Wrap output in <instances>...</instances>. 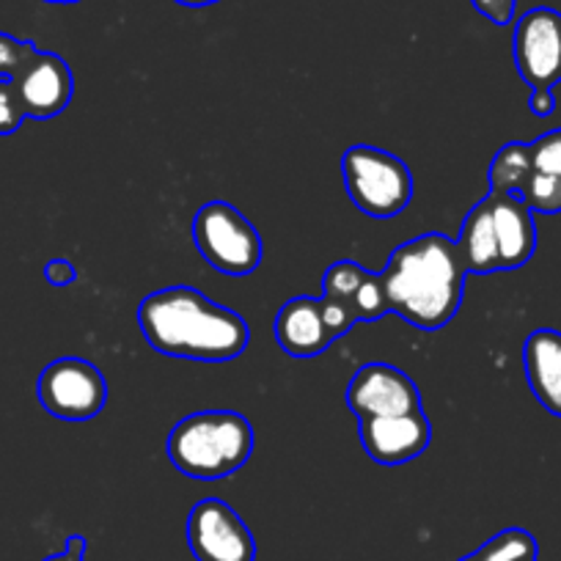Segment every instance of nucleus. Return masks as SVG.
<instances>
[{
  "mask_svg": "<svg viewBox=\"0 0 561 561\" xmlns=\"http://www.w3.org/2000/svg\"><path fill=\"white\" fill-rule=\"evenodd\" d=\"M466 275L457 242L440 231H430L399 245L380 278L388 309L421 331H440L460 311Z\"/></svg>",
  "mask_w": 561,
  "mask_h": 561,
  "instance_id": "obj_1",
  "label": "nucleus"
},
{
  "mask_svg": "<svg viewBox=\"0 0 561 561\" xmlns=\"http://www.w3.org/2000/svg\"><path fill=\"white\" fill-rule=\"evenodd\" d=\"M138 325L149 347L171 358L231 360L245 353L248 322L193 287H169L140 300Z\"/></svg>",
  "mask_w": 561,
  "mask_h": 561,
  "instance_id": "obj_2",
  "label": "nucleus"
},
{
  "mask_svg": "<svg viewBox=\"0 0 561 561\" xmlns=\"http://www.w3.org/2000/svg\"><path fill=\"white\" fill-rule=\"evenodd\" d=\"M165 451L171 466L185 477L218 482L251 460L253 427L234 410H202L171 430Z\"/></svg>",
  "mask_w": 561,
  "mask_h": 561,
  "instance_id": "obj_3",
  "label": "nucleus"
},
{
  "mask_svg": "<svg viewBox=\"0 0 561 561\" xmlns=\"http://www.w3.org/2000/svg\"><path fill=\"white\" fill-rule=\"evenodd\" d=\"M342 176L347 196L369 218H397L413 198L415 185L408 165L377 147H350L342 154Z\"/></svg>",
  "mask_w": 561,
  "mask_h": 561,
  "instance_id": "obj_4",
  "label": "nucleus"
},
{
  "mask_svg": "<svg viewBox=\"0 0 561 561\" xmlns=\"http://www.w3.org/2000/svg\"><path fill=\"white\" fill-rule=\"evenodd\" d=\"M193 242L209 267L226 275H248L262 262V237L251 220L226 202H209L193 218Z\"/></svg>",
  "mask_w": 561,
  "mask_h": 561,
  "instance_id": "obj_5",
  "label": "nucleus"
},
{
  "mask_svg": "<svg viewBox=\"0 0 561 561\" xmlns=\"http://www.w3.org/2000/svg\"><path fill=\"white\" fill-rule=\"evenodd\" d=\"M42 408L64 421H89L102 413L107 402V382L91 360L58 358L36 382Z\"/></svg>",
  "mask_w": 561,
  "mask_h": 561,
  "instance_id": "obj_6",
  "label": "nucleus"
},
{
  "mask_svg": "<svg viewBox=\"0 0 561 561\" xmlns=\"http://www.w3.org/2000/svg\"><path fill=\"white\" fill-rule=\"evenodd\" d=\"M187 548L198 561H253L256 539L220 499H204L187 515Z\"/></svg>",
  "mask_w": 561,
  "mask_h": 561,
  "instance_id": "obj_7",
  "label": "nucleus"
},
{
  "mask_svg": "<svg viewBox=\"0 0 561 561\" xmlns=\"http://www.w3.org/2000/svg\"><path fill=\"white\" fill-rule=\"evenodd\" d=\"M515 67L531 91L561 83V12L531 9L515 25Z\"/></svg>",
  "mask_w": 561,
  "mask_h": 561,
  "instance_id": "obj_8",
  "label": "nucleus"
},
{
  "mask_svg": "<svg viewBox=\"0 0 561 561\" xmlns=\"http://www.w3.org/2000/svg\"><path fill=\"white\" fill-rule=\"evenodd\" d=\"M344 399L358 421L371 419V415H402L421 410L419 386L391 364L360 366L350 380Z\"/></svg>",
  "mask_w": 561,
  "mask_h": 561,
  "instance_id": "obj_9",
  "label": "nucleus"
},
{
  "mask_svg": "<svg viewBox=\"0 0 561 561\" xmlns=\"http://www.w3.org/2000/svg\"><path fill=\"white\" fill-rule=\"evenodd\" d=\"M433 427L424 410L402 415H371L360 419V444L380 466H402L427 451Z\"/></svg>",
  "mask_w": 561,
  "mask_h": 561,
  "instance_id": "obj_10",
  "label": "nucleus"
},
{
  "mask_svg": "<svg viewBox=\"0 0 561 561\" xmlns=\"http://www.w3.org/2000/svg\"><path fill=\"white\" fill-rule=\"evenodd\" d=\"M28 118H53L72 102L75 78L69 64L56 53H36L34 61L12 80Z\"/></svg>",
  "mask_w": 561,
  "mask_h": 561,
  "instance_id": "obj_11",
  "label": "nucleus"
},
{
  "mask_svg": "<svg viewBox=\"0 0 561 561\" xmlns=\"http://www.w3.org/2000/svg\"><path fill=\"white\" fill-rule=\"evenodd\" d=\"M275 342L293 358H314L333 344L320 298H293L275 314Z\"/></svg>",
  "mask_w": 561,
  "mask_h": 561,
  "instance_id": "obj_12",
  "label": "nucleus"
},
{
  "mask_svg": "<svg viewBox=\"0 0 561 561\" xmlns=\"http://www.w3.org/2000/svg\"><path fill=\"white\" fill-rule=\"evenodd\" d=\"M488 198L493 209L501 270L523 267L537 251V226H534L531 209L523 204V198L506 196V193H490Z\"/></svg>",
  "mask_w": 561,
  "mask_h": 561,
  "instance_id": "obj_13",
  "label": "nucleus"
},
{
  "mask_svg": "<svg viewBox=\"0 0 561 561\" xmlns=\"http://www.w3.org/2000/svg\"><path fill=\"white\" fill-rule=\"evenodd\" d=\"M523 366L537 402L561 419V333L550 328L534 331L523 344Z\"/></svg>",
  "mask_w": 561,
  "mask_h": 561,
  "instance_id": "obj_14",
  "label": "nucleus"
},
{
  "mask_svg": "<svg viewBox=\"0 0 561 561\" xmlns=\"http://www.w3.org/2000/svg\"><path fill=\"white\" fill-rule=\"evenodd\" d=\"M457 248H460L468 273L488 275V273H495V270H501L499 240H495L490 198L479 202L477 207H471V213L466 215Z\"/></svg>",
  "mask_w": 561,
  "mask_h": 561,
  "instance_id": "obj_15",
  "label": "nucleus"
},
{
  "mask_svg": "<svg viewBox=\"0 0 561 561\" xmlns=\"http://www.w3.org/2000/svg\"><path fill=\"white\" fill-rule=\"evenodd\" d=\"M531 174V147L520 144V140H512L495 152L493 163H490V193H506V196L520 198Z\"/></svg>",
  "mask_w": 561,
  "mask_h": 561,
  "instance_id": "obj_16",
  "label": "nucleus"
},
{
  "mask_svg": "<svg viewBox=\"0 0 561 561\" xmlns=\"http://www.w3.org/2000/svg\"><path fill=\"white\" fill-rule=\"evenodd\" d=\"M537 559V539L523 528H506L460 561H523Z\"/></svg>",
  "mask_w": 561,
  "mask_h": 561,
  "instance_id": "obj_17",
  "label": "nucleus"
},
{
  "mask_svg": "<svg viewBox=\"0 0 561 561\" xmlns=\"http://www.w3.org/2000/svg\"><path fill=\"white\" fill-rule=\"evenodd\" d=\"M520 198L531 213H545V215L561 213V176L539 174V171H534L528 185L523 187Z\"/></svg>",
  "mask_w": 561,
  "mask_h": 561,
  "instance_id": "obj_18",
  "label": "nucleus"
},
{
  "mask_svg": "<svg viewBox=\"0 0 561 561\" xmlns=\"http://www.w3.org/2000/svg\"><path fill=\"white\" fill-rule=\"evenodd\" d=\"M366 273H369V270H364L355 262L331 264V267L325 270V275H322V295L353 304V295L358 293L360 280H364Z\"/></svg>",
  "mask_w": 561,
  "mask_h": 561,
  "instance_id": "obj_19",
  "label": "nucleus"
},
{
  "mask_svg": "<svg viewBox=\"0 0 561 561\" xmlns=\"http://www.w3.org/2000/svg\"><path fill=\"white\" fill-rule=\"evenodd\" d=\"M353 311L358 320H380L388 311V298L386 287H382L380 273H366L364 280H360L358 293L353 295Z\"/></svg>",
  "mask_w": 561,
  "mask_h": 561,
  "instance_id": "obj_20",
  "label": "nucleus"
},
{
  "mask_svg": "<svg viewBox=\"0 0 561 561\" xmlns=\"http://www.w3.org/2000/svg\"><path fill=\"white\" fill-rule=\"evenodd\" d=\"M36 53L39 50H36L34 42L18 39V36L0 31V78H20V72L34 61Z\"/></svg>",
  "mask_w": 561,
  "mask_h": 561,
  "instance_id": "obj_21",
  "label": "nucleus"
},
{
  "mask_svg": "<svg viewBox=\"0 0 561 561\" xmlns=\"http://www.w3.org/2000/svg\"><path fill=\"white\" fill-rule=\"evenodd\" d=\"M528 147H531L534 171L561 176V129L539 135L534 144H528Z\"/></svg>",
  "mask_w": 561,
  "mask_h": 561,
  "instance_id": "obj_22",
  "label": "nucleus"
},
{
  "mask_svg": "<svg viewBox=\"0 0 561 561\" xmlns=\"http://www.w3.org/2000/svg\"><path fill=\"white\" fill-rule=\"evenodd\" d=\"M25 107L20 100V91L12 80L0 78V135H12L23 127Z\"/></svg>",
  "mask_w": 561,
  "mask_h": 561,
  "instance_id": "obj_23",
  "label": "nucleus"
},
{
  "mask_svg": "<svg viewBox=\"0 0 561 561\" xmlns=\"http://www.w3.org/2000/svg\"><path fill=\"white\" fill-rule=\"evenodd\" d=\"M320 306H322V320H325V328L328 333H331L333 342H336L339 336H344V333L358 322V317H355L353 311V304H347V300H336L322 295Z\"/></svg>",
  "mask_w": 561,
  "mask_h": 561,
  "instance_id": "obj_24",
  "label": "nucleus"
},
{
  "mask_svg": "<svg viewBox=\"0 0 561 561\" xmlns=\"http://www.w3.org/2000/svg\"><path fill=\"white\" fill-rule=\"evenodd\" d=\"M471 7L477 9L482 18H488L495 25H510L515 20L517 0H471Z\"/></svg>",
  "mask_w": 561,
  "mask_h": 561,
  "instance_id": "obj_25",
  "label": "nucleus"
},
{
  "mask_svg": "<svg viewBox=\"0 0 561 561\" xmlns=\"http://www.w3.org/2000/svg\"><path fill=\"white\" fill-rule=\"evenodd\" d=\"M45 278L50 287H72L78 280V270L67 259H53V262L45 264Z\"/></svg>",
  "mask_w": 561,
  "mask_h": 561,
  "instance_id": "obj_26",
  "label": "nucleus"
},
{
  "mask_svg": "<svg viewBox=\"0 0 561 561\" xmlns=\"http://www.w3.org/2000/svg\"><path fill=\"white\" fill-rule=\"evenodd\" d=\"M528 107H531L534 116H550L556 111V96L553 89H537L531 91V100H528Z\"/></svg>",
  "mask_w": 561,
  "mask_h": 561,
  "instance_id": "obj_27",
  "label": "nucleus"
},
{
  "mask_svg": "<svg viewBox=\"0 0 561 561\" xmlns=\"http://www.w3.org/2000/svg\"><path fill=\"white\" fill-rule=\"evenodd\" d=\"M85 548H89L85 537H69L67 548H64L61 553L50 556V559H45V561H85Z\"/></svg>",
  "mask_w": 561,
  "mask_h": 561,
  "instance_id": "obj_28",
  "label": "nucleus"
},
{
  "mask_svg": "<svg viewBox=\"0 0 561 561\" xmlns=\"http://www.w3.org/2000/svg\"><path fill=\"white\" fill-rule=\"evenodd\" d=\"M176 3L187 9H204V7H213V3H220V0H176Z\"/></svg>",
  "mask_w": 561,
  "mask_h": 561,
  "instance_id": "obj_29",
  "label": "nucleus"
},
{
  "mask_svg": "<svg viewBox=\"0 0 561 561\" xmlns=\"http://www.w3.org/2000/svg\"><path fill=\"white\" fill-rule=\"evenodd\" d=\"M47 3H78V0H47Z\"/></svg>",
  "mask_w": 561,
  "mask_h": 561,
  "instance_id": "obj_30",
  "label": "nucleus"
},
{
  "mask_svg": "<svg viewBox=\"0 0 561 561\" xmlns=\"http://www.w3.org/2000/svg\"><path fill=\"white\" fill-rule=\"evenodd\" d=\"M523 561H537V559H523Z\"/></svg>",
  "mask_w": 561,
  "mask_h": 561,
  "instance_id": "obj_31",
  "label": "nucleus"
}]
</instances>
